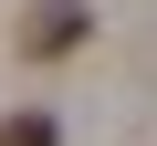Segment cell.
I'll return each instance as SVG.
<instances>
[{"instance_id": "7a4b0ae2", "label": "cell", "mask_w": 157, "mask_h": 146, "mask_svg": "<svg viewBox=\"0 0 157 146\" xmlns=\"http://www.w3.org/2000/svg\"><path fill=\"white\" fill-rule=\"evenodd\" d=\"M0 146H52V115H0Z\"/></svg>"}, {"instance_id": "6da1fadb", "label": "cell", "mask_w": 157, "mask_h": 146, "mask_svg": "<svg viewBox=\"0 0 157 146\" xmlns=\"http://www.w3.org/2000/svg\"><path fill=\"white\" fill-rule=\"evenodd\" d=\"M84 31H94V21H84V0H32V21H21V52H32V63H63Z\"/></svg>"}]
</instances>
